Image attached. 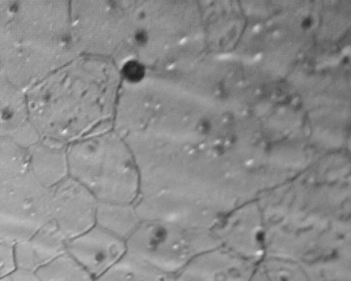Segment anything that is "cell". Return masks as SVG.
<instances>
[{"instance_id":"6da1fadb","label":"cell","mask_w":351,"mask_h":281,"mask_svg":"<svg viewBox=\"0 0 351 281\" xmlns=\"http://www.w3.org/2000/svg\"><path fill=\"white\" fill-rule=\"evenodd\" d=\"M119 73L108 59L80 55L25 92L40 140L69 147L114 124Z\"/></svg>"},{"instance_id":"7a4b0ae2","label":"cell","mask_w":351,"mask_h":281,"mask_svg":"<svg viewBox=\"0 0 351 281\" xmlns=\"http://www.w3.org/2000/svg\"><path fill=\"white\" fill-rule=\"evenodd\" d=\"M77 56L69 1H11L0 14V77L21 91Z\"/></svg>"},{"instance_id":"3957f363","label":"cell","mask_w":351,"mask_h":281,"mask_svg":"<svg viewBox=\"0 0 351 281\" xmlns=\"http://www.w3.org/2000/svg\"><path fill=\"white\" fill-rule=\"evenodd\" d=\"M51 190L32 174L27 149L0 139V241L16 244L50 221Z\"/></svg>"},{"instance_id":"277c9868","label":"cell","mask_w":351,"mask_h":281,"mask_svg":"<svg viewBox=\"0 0 351 281\" xmlns=\"http://www.w3.org/2000/svg\"><path fill=\"white\" fill-rule=\"evenodd\" d=\"M69 176L99 203L130 204L134 197L132 164L120 136L112 131L67 147Z\"/></svg>"},{"instance_id":"5b68a950","label":"cell","mask_w":351,"mask_h":281,"mask_svg":"<svg viewBox=\"0 0 351 281\" xmlns=\"http://www.w3.org/2000/svg\"><path fill=\"white\" fill-rule=\"evenodd\" d=\"M215 246L217 243L211 230L143 221L126 241V254L174 277L193 258Z\"/></svg>"},{"instance_id":"8992f818","label":"cell","mask_w":351,"mask_h":281,"mask_svg":"<svg viewBox=\"0 0 351 281\" xmlns=\"http://www.w3.org/2000/svg\"><path fill=\"white\" fill-rule=\"evenodd\" d=\"M97 206L91 193L69 176L51 188L50 221L69 241L95 225Z\"/></svg>"},{"instance_id":"52a82bcc","label":"cell","mask_w":351,"mask_h":281,"mask_svg":"<svg viewBox=\"0 0 351 281\" xmlns=\"http://www.w3.org/2000/svg\"><path fill=\"white\" fill-rule=\"evenodd\" d=\"M217 245L258 264L266 256L264 217L258 211L226 215L211 229Z\"/></svg>"},{"instance_id":"ba28073f","label":"cell","mask_w":351,"mask_h":281,"mask_svg":"<svg viewBox=\"0 0 351 281\" xmlns=\"http://www.w3.org/2000/svg\"><path fill=\"white\" fill-rule=\"evenodd\" d=\"M258 264L221 246H215L193 258L173 277L174 281H252Z\"/></svg>"},{"instance_id":"9c48e42d","label":"cell","mask_w":351,"mask_h":281,"mask_svg":"<svg viewBox=\"0 0 351 281\" xmlns=\"http://www.w3.org/2000/svg\"><path fill=\"white\" fill-rule=\"evenodd\" d=\"M67 252L95 280L126 256V242L94 225L69 240Z\"/></svg>"},{"instance_id":"30bf717a","label":"cell","mask_w":351,"mask_h":281,"mask_svg":"<svg viewBox=\"0 0 351 281\" xmlns=\"http://www.w3.org/2000/svg\"><path fill=\"white\" fill-rule=\"evenodd\" d=\"M0 139L28 149L40 140L28 118L25 92L0 77Z\"/></svg>"},{"instance_id":"8fae6325","label":"cell","mask_w":351,"mask_h":281,"mask_svg":"<svg viewBox=\"0 0 351 281\" xmlns=\"http://www.w3.org/2000/svg\"><path fill=\"white\" fill-rule=\"evenodd\" d=\"M69 240L49 221L34 235L15 245L16 262L20 270L36 273L45 265L67 252Z\"/></svg>"},{"instance_id":"7c38bea8","label":"cell","mask_w":351,"mask_h":281,"mask_svg":"<svg viewBox=\"0 0 351 281\" xmlns=\"http://www.w3.org/2000/svg\"><path fill=\"white\" fill-rule=\"evenodd\" d=\"M66 149L64 145L40 140L27 149L32 174L49 190L69 178Z\"/></svg>"},{"instance_id":"4fadbf2b","label":"cell","mask_w":351,"mask_h":281,"mask_svg":"<svg viewBox=\"0 0 351 281\" xmlns=\"http://www.w3.org/2000/svg\"><path fill=\"white\" fill-rule=\"evenodd\" d=\"M141 223L136 208L130 204L98 202L95 225L123 241L131 237Z\"/></svg>"},{"instance_id":"5bb4252c","label":"cell","mask_w":351,"mask_h":281,"mask_svg":"<svg viewBox=\"0 0 351 281\" xmlns=\"http://www.w3.org/2000/svg\"><path fill=\"white\" fill-rule=\"evenodd\" d=\"M304 266L310 281H351V248Z\"/></svg>"},{"instance_id":"9a60e30c","label":"cell","mask_w":351,"mask_h":281,"mask_svg":"<svg viewBox=\"0 0 351 281\" xmlns=\"http://www.w3.org/2000/svg\"><path fill=\"white\" fill-rule=\"evenodd\" d=\"M94 281H174V279L126 254L114 268Z\"/></svg>"},{"instance_id":"2e32d148","label":"cell","mask_w":351,"mask_h":281,"mask_svg":"<svg viewBox=\"0 0 351 281\" xmlns=\"http://www.w3.org/2000/svg\"><path fill=\"white\" fill-rule=\"evenodd\" d=\"M258 270L266 281H310L302 262L281 256H265Z\"/></svg>"},{"instance_id":"e0dca14e","label":"cell","mask_w":351,"mask_h":281,"mask_svg":"<svg viewBox=\"0 0 351 281\" xmlns=\"http://www.w3.org/2000/svg\"><path fill=\"white\" fill-rule=\"evenodd\" d=\"M34 274L40 281H94L67 252L45 265Z\"/></svg>"},{"instance_id":"ac0fdd59","label":"cell","mask_w":351,"mask_h":281,"mask_svg":"<svg viewBox=\"0 0 351 281\" xmlns=\"http://www.w3.org/2000/svg\"><path fill=\"white\" fill-rule=\"evenodd\" d=\"M15 245L0 241V278L17 270Z\"/></svg>"},{"instance_id":"d6986e66","label":"cell","mask_w":351,"mask_h":281,"mask_svg":"<svg viewBox=\"0 0 351 281\" xmlns=\"http://www.w3.org/2000/svg\"><path fill=\"white\" fill-rule=\"evenodd\" d=\"M0 281H40L34 273L27 272V271L17 270L14 271L11 274L0 278Z\"/></svg>"},{"instance_id":"ffe728a7","label":"cell","mask_w":351,"mask_h":281,"mask_svg":"<svg viewBox=\"0 0 351 281\" xmlns=\"http://www.w3.org/2000/svg\"><path fill=\"white\" fill-rule=\"evenodd\" d=\"M11 1H0V14L3 13L8 7H9Z\"/></svg>"},{"instance_id":"44dd1931","label":"cell","mask_w":351,"mask_h":281,"mask_svg":"<svg viewBox=\"0 0 351 281\" xmlns=\"http://www.w3.org/2000/svg\"><path fill=\"white\" fill-rule=\"evenodd\" d=\"M252 281H266L264 279V277L262 276L260 272H258V269H256V275H254V278H252Z\"/></svg>"}]
</instances>
